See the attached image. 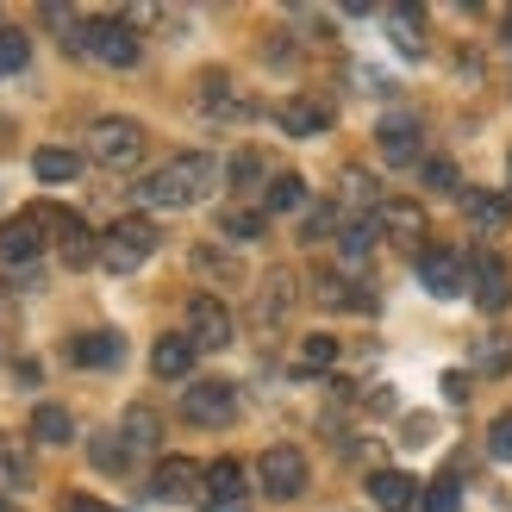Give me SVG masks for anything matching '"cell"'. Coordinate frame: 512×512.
<instances>
[{
	"mask_svg": "<svg viewBox=\"0 0 512 512\" xmlns=\"http://www.w3.org/2000/svg\"><path fill=\"white\" fill-rule=\"evenodd\" d=\"M213 182H219V163L207 157V150H188V157L163 163L157 175H144L138 200H144V207H194V200L213 194Z\"/></svg>",
	"mask_w": 512,
	"mask_h": 512,
	"instance_id": "1",
	"label": "cell"
},
{
	"mask_svg": "<svg viewBox=\"0 0 512 512\" xmlns=\"http://www.w3.org/2000/svg\"><path fill=\"white\" fill-rule=\"evenodd\" d=\"M88 157H94L100 169H132V163L144 157V125H138V119H119V113L94 119V125H88Z\"/></svg>",
	"mask_w": 512,
	"mask_h": 512,
	"instance_id": "2",
	"label": "cell"
},
{
	"mask_svg": "<svg viewBox=\"0 0 512 512\" xmlns=\"http://www.w3.org/2000/svg\"><path fill=\"white\" fill-rule=\"evenodd\" d=\"M157 225L150 219H119L107 238H100V269H113V275H132V269H144L150 256H157Z\"/></svg>",
	"mask_w": 512,
	"mask_h": 512,
	"instance_id": "3",
	"label": "cell"
},
{
	"mask_svg": "<svg viewBox=\"0 0 512 512\" xmlns=\"http://www.w3.org/2000/svg\"><path fill=\"white\" fill-rule=\"evenodd\" d=\"M82 50H88L94 63H107V69H132V63L144 57L132 19H88V25H82Z\"/></svg>",
	"mask_w": 512,
	"mask_h": 512,
	"instance_id": "4",
	"label": "cell"
},
{
	"mask_svg": "<svg viewBox=\"0 0 512 512\" xmlns=\"http://www.w3.org/2000/svg\"><path fill=\"white\" fill-rule=\"evenodd\" d=\"M256 481H263L269 500H300L306 494V456L294 444H269L263 463H256Z\"/></svg>",
	"mask_w": 512,
	"mask_h": 512,
	"instance_id": "5",
	"label": "cell"
},
{
	"mask_svg": "<svg viewBox=\"0 0 512 512\" xmlns=\"http://www.w3.org/2000/svg\"><path fill=\"white\" fill-rule=\"evenodd\" d=\"M469 300L481 306V313H506V306H512V269L500 263L494 250L469 256Z\"/></svg>",
	"mask_w": 512,
	"mask_h": 512,
	"instance_id": "6",
	"label": "cell"
},
{
	"mask_svg": "<svg viewBox=\"0 0 512 512\" xmlns=\"http://www.w3.org/2000/svg\"><path fill=\"white\" fill-rule=\"evenodd\" d=\"M188 344L194 350H225L232 344V306L219 294H194L188 300Z\"/></svg>",
	"mask_w": 512,
	"mask_h": 512,
	"instance_id": "7",
	"label": "cell"
},
{
	"mask_svg": "<svg viewBox=\"0 0 512 512\" xmlns=\"http://www.w3.org/2000/svg\"><path fill=\"white\" fill-rule=\"evenodd\" d=\"M182 419L194 425H232L238 419V388L232 381H194L182 394Z\"/></svg>",
	"mask_w": 512,
	"mask_h": 512,
	"instance_id": "8",
	"label": "cell"
},
{
	"mask_svg": "<svg viewBox=\"0 0 512 512\" xmlns=\"http://www.w3.org/2000/svg\"><path fill=\"white\" fill-rule=\"evenodd\" d=\"M375 232L388 244H400V250H419L425 244V207H419V200H381V207H375Z\"/></svg>",
	"mask_w": 512,
	"mask_h": 512,
	"instance_id": "9",
	"label": "cell"
},
{
	"mask_svg": "<svg viewBox=\"0 0 512 512\" xmlns=\"http://www.w3.org/2000/svg\"><path fill=\"white\" fill-rule=\"evenodd\" d=\"M38 250H44V219L38 213H19V219L0 225V263H7V269L38 263Z\"/></svg>",
	"mask_w": 512,
	"mask_h": 512,
	"instance_id": "10",
	"label": "cell"
},
{
	"mask_svg": "<svg viewBox=\"0 0 512 512\" xmlns=\"http://www.w3.org/2000/svg\"><path fill=\"white\" fill-rule=\"evenodd\" d=\"M38 219L44 225H57V244H63V263L69 269H88V263H100V244H94V232L82 219H69V213H50V207H38Z\"/></svg>",
	"mask_w": 512,
	"mask_h": 512,
	"instance_id": "11",
	"label": "cell"
},
{
	"mask_svg": "<svg viewBox=\"0 0 512 512\" xmlns=\"http://www.w3.org/2000/svg\"><path fill=\"white\" fill-rule=\"evenodd\" d=\"M200 488H207V469H194L188 456H169V463H157V475H150V494L157 500H194Z\"/></svg>",
	"mask_w": 512,
	"mask_h": 512,
	"instance_id": "12",
	"label": "cell"
},
{
	"mask_svg": "<svg viewBox=\"0 0 512 512\" xmlns=\"http://www.w3.org/2000/svg\"><path fill=\"white\" fill-rule=\"evenodd\" d=\"M419 281H425L431 300H456V294H463V269H456V256H450L444 244L419 250Z\"/></svg>",
	"mask_w": 512,
	"mask_h": 512,
	"instance_id": "13",
	"label": "cell"
},
{
	"mask_svg": "<svg viewBox=\"0 0 512 512\" xmlns=\"http://www.w3.org/2000/svg\"><path fill=\"white\" fill-rule=\"evenodd\" d=\"M375 144H381V163H419V119H406V113H394V119H381L375 125Z\"/></svg>",
	"mask_w": 512,
	"mask_h": 512,
	"instance_id": "14",
	"label": "cell"
},
{
	"mask_svg": "<svg viewBox=\"0 0 512 512\" xmlns=\"http://www.w3.org/2000/svg\"><path fill=\"white\" fill-rule=\"evenodd\" d=\"M369 500H375L381 512H413L419 481H413V475H400V469H375V475H369Z\"/></svg>",
	"mask_w": 512,
	"mask_h": 512,
	"instance_id": "15",
	"label": "cell"
},
{
	"mask_svg": "<svg viewBox=\"0 0 512 512\" xmlns=\"http://www.w3.org/2000/svg\"><path fill=\"white\" fill-rule=\"evenodd\" d=\"M119 356H125L119 331H82V338L69 344V363H82V369H113Z\"/></svg>",
	"mask_w": 512,
	"mask_h": 512,
	"instance_id": "16",
	"label": "cell"
},
{
	"mask_svg": "<svg viewBox=\"0 0 512 512\" xmlns=\"http://www.w3.org/2000/svg\"><path fill=\"white\" fill-rule=\"evenodd\" d=\"M294 313V275L288 269H275L269 281H263V300H256V325H281V319H288Z\"/></svg>",
	"mask_w": 512,
	"mask_h": 512,
	"instance_id": "17",
	"label": "cell"
},
{
	"mask_svg": "<svg viewBox=\"0 0 512 512\" xmlns=\"http://www.w3.org/2000/svg\"><path fill=\"white\" fill-rule=\"evenodd\" d=\"M194 344H188V331H175V338H157V350H150V369H157L163 381H182L194 369Z\"/></svg>",
	"mask_w": 512,
	"mask_h": 512,
	"instance_id": "18",
	"label": "cell"
},
{
	"mask_svg": "<svg viewBox=\"0 0 512 512\" xmlns=\"http://www.w3.org/2000/svg\"><path fill=\"white\" fill-rule=\"evenodd\" d=\"M281 125H288L294 138H319L325 125H331V113L319 107V100H306V94H294V100H281Z\"/></svg>",
	"mask_w": 512,
	"mask_h": 512,
	"instance_id": "19",
	"label": "cell"
},
{
	"mask_svg": "<svg viewBox=\"0 0 512 512\" xmlns=\"http://www.w3.org/2000/svg\"><path fill=\"white\" fill-rule=\"evenodd\" d=\"M188 263H194L200 275H207V281H219V288H238V281H244V263H238V256H232V250H213V244H194V256H188Z\"/></svg>",
	"mask_w": 512,
	"mask_h": 512,
	"instance_id": "20",
	"label": "cell"
},
{
	"mask_svg": "<svg viewBox=\"0 0 512 512\" xmlns=\"http://www.w3.org/2000/svg\"><path fill=\"white\" fill-rule=\"evenodd\" d=\"M119 438H125V450H163V419L150 413V406H132V413L119 419Z\"/></svg>",
	"mask_w": 512,
	"mask_h": 512,
	"instance_id": "21",
	"label": "cell"
},
{
	"mask_svg": "<svg viewBox=\"0 0 512 512\" xmlns=\"http://www.w3.org/2000/svg\"><path fill=\"white\" fill-rule=\"evenodd\" d=\"M381 19H388V32H394V44L406 50V57H419V50H425V13L419 7H406V0H400V7H388Z\"/></svg>",
	"mask_w": 512,
	"mask_h": 512,
	"instance_id": "22",
	"label": "cell"
},
{
	"mask_svg": "<svg viewBox=\"0 0 512 512\" xmlns=\"http://www.w3.org/2000/svg\"><path fill=\"white\" fill-rule=\"evenodd\" d=\"M32 175H38V182H50V188H57V182H75V175H82V157H75V150H63V144H44L38 157H32Z\"/></svg>",
	"mask_w": 512,
	"mask_h": 512,
	"instance_id": "23",
	"label": "cell"
},
{
	"mask_svg": "<svg viewBox=\"0 0 512 512\" xmlns=\"http://www.w3.org/2000/svg\"><path fill=\"white\" fill-rule=\"evenodd\" d=\"M463 213H469L475 232H506V219H512V207L500 194H463Z\"/></svg>",
	"mask_w": 512,
	"mask_h": 512,
	"instance_id": "24",
	"label": "cell"
},
{
	"mask_svg": "<svg viewBox=\"0 0 512 512\" xmlns=\"http://www.w3.org/2000/svg\"><path fill=\"white\" fill-rule=\"evenodd\" d=\"M244 500V469L238 463H213L207 469V506H238Z\"/></svg>",
	"mask_w": 512,
	"mask_h": 512,
	"instance_id": "25",
	"label": "cell"
},
{
	"mask_svg": "<svg viewBox=\"0 0 512 512\" xmlns=\"http://www.w3.org/2000/svg\"><path fill=\"white\" fill-rule=\"evenodd\" d=\"M369 256H375V225H344V232H338V263L356 275Z\"/></svg>",
	"mask_w": 512,
	"mask_h": 512,
	"instance_id": "26",
	"label": "cell"
},
{
	"mask_svg": "<svg viewBox=\"0 0 512 512\" xmlns=\"http://www.w3.org/2000/svg\"><path fill=\"white\" fill-rule=\"evenodd\" d=\"M32 438L38 444H69L75 438V419L63 413V406H38V413H32Z\"/></svg>",
	"mask_w": 512,
	"mask_h": 512,
	"instance_id": "27",
	"label": "cell"
},
{
	"mask_svg": "<svg viewBox=\"0 0 512 512\" xmlns=\"http://www.w3.org/2000/svg\"><path fill=\"white\" fill-rule=\"evenodd\" d=\"M319 300H325V306H350V313H369V306H375L363 288H350L344 275H319Z\"/></svg>",
	"mask_w": 512,
	"mask_h": 512,
	"instance_id": "28",
	"label": "cell"
},
{
	"mask_svg": "<svg viewBox=\"0 0 512 512\" xmlns=\"http://www.w3.org/2000/svg\"><path fill=\"white\" fill-rule=\"evenodd\" d=\"M300 200H306V182H300V175H275L269 194H263V213H294Z\"/></svg>",
	"mask_w": 512,
	"mask_h": 512,
	"instance_id": "29",
	"label": "cell"
},
{
	"mask_svg": "<svg viewBox=\"0 0 512 512\" xmlns=\"http://www.w3.org/2000/svg\"><path fill=\"white\" fill-rule=\"evenodd\" d=\"M263 225H269V213H250V207H225V213H219V232H225V238H244V244L263 238Z\"/></svg>",
	"mask_w": 512,
	"mask_h": 512,
	"instance_id": "30",
	"label": "cell"
},
{
	"mask_svg": "<svg viewBox=\"0 0 512 512\" xmlns=\"http://www.w3.org/2000/svg\"><path fill=\"white\" fill-rule=\"evenodd\" d=\"M338 363V338H325V331H313V338H300V369L306 375H319Z\"/></svg>",
	"mask_w": 512,
	"mask_h": 512,
	"instance_id": "31",
	"label": "cell"
},
{
	"mask_svg": "<svg viewBox=\"0 0 512 512\" xmlns=\"http://www.w3.org/2000/svg\"><path fill=\"white\" fill-rule=\"evenodd\" d=\"M32 63V38L25 32H0V75H19Z\"/></svg>",
	"mask_w": 512,
	"mask_h": 512,
	"instance_id": "32",
	"label": "cell"
},
{
	"mask_svg": "<svg viewBox=\"0 0 512 512\" xmlns=\"http://www.w3.org/2000/svg\"><path fill=\"white\" fill-rule=\"evenodd\" d=\"M94 469H107V475H119L125 463H132V450H125V438H94Z\"/></svg>",
	"mask_w": 512,
	"mask_h": 512,
	"instance_id": "33",
	"label": "cell"
},
{
	"mask_svg": "<svg viewBox=\"0 0 512 512\" xmlns=\"http://www.w3.org/2000/svg\"><path fill=\"white\" fill-rule=\"evenodd\" d=\"M225 175H232V188H256V182H263V157H256V150H238Z\"/></svg>",
	"mask_w": 512,
	"mask_h": 512,
	"instance_id": "34",
	"label": "cell"
},
{
	"mask_svg": "<svg viewBox=\"0 0 512 512\" xmlns=\"http://www.w3.org/2000/svg\"><path fill=\"white\" fill-rule=\"evenodd\" d=\"M488 456H494V463H512V413H500L488 425Z\"/></svg>",
	"mask_w": 512,
	"mask_h": 512,
	"instance_id": "35",
	"label": "cell"
},
{
	"mask_svg": "<svg viewBox=\"0 0 512 512\" xmlns=\"http://www.w3.org/2000/svg\"><path fill=\"white\" fill-rule=\"evenodd\" d=\"M419 175H425V188H438V194H456V169H450L444 157H431Z\"/></svg>",
	"mask_w": 512,
	"mask_h": 512,
	"instance_id": "36",
	"label": "cell"
},
{
	"mask_svg": "<svg viewBox=\"0 0 512 512\" xmlns=\"http://www.w3.org/2000/svg\"><path fill=\"white\" fill-rule=\"evenodd\" d=\"M344 200H350V207H363V200H375V182H369L363 169H344Z\"/></svg>",
	"mask_w": 512,
	"mask_h": 512,
	"instance_id": "37",
	"label": "cell"
},
{
	"mask_svg": "<svg viewBox=\"0 0 512 512\" xmlns=\"http://www.w3.org/2000/svg\"><path fill=\"white\" fill-rule=\"evenodd\" d=\"M19 481H25V463L7 450V438H0V488H19Z\"/></svg>",
	"mask_w": 512,
	"mask_h": 512,
	"instance_id": "38",
	"label": "cell"
},
{
	"mask_svg": "<svg viewBox=\"0 0 512 512\" xmlns=\"http://www.w3.org/2000/svg\"><path fill=\"white\" fill-rule=\"evenodd\" d=\"M425 512H456V488L438 481V488H425Z\"/></svg>",
	"mask_w": 512,
	"mask_h": 512,
	"instance_id": "39",
	"label": "cell"
},
{
	"mask_svg": "<svg viewBox=\"0 0 512 512\" xmlns=\"http://www.w3.org/2000/svg\"><path fill=\"white\" fill-rule=\"evenodd\" d=\"M506 363H512V350H506V338H494L488 350H481V369H488V375H500Z\"/></svg>",
	"mask_w": 512,
	"mask_h": 512,
	"instance_id": "40",
	"label": "cell"
},
{
	"mask_svg": "<svg viewBox=\"0 0 512 512\" xmlns=\"http://www.w3.org/2000/svg\"><path fill=\"white\" fill-rule=\"evenodd\" d=\"M331 225H338V213H331V207H319L313 219H306V238H325V232H331Z\"/></svg>",
	"mask_w": 512,
	"mask_h": 512,
	"instance_id": "41",
	"label": "cell"
},
{
	"mask_svg": "<svg viewBox=\"0 0 512 512\" xmlns=\"http://www.w3.org/2000/svg\"><path fill=\"white\" fill-rule=\"evenodd\" d=\"M63 512H107V506L88 500V494H69V500H63Z\"/></svg>",
	"mask_w": 512,
	"mask_h": 512,
	"instance_id": "42",
	"label": "cell"
},
{
	"mask_svg": "<svg viewBox=\"0 0 512 512\" xmlns=\"http://www.w3.org/2000/svg\"><path fill=\"white\" fill-rule=\"evenodd\" d=\"M13 313V300H7V288H0V319H7Z\"/></svg>",
	"mask_w": 512,
	"mask_h": 512,
	"instance_id": "43",
	"label": "cell"
},
{
	"mask_svg": "<svg viewBox=\"0 0 512 512\" xmlns=\"http://www.w3.org/2000/svg\"><path fill=\"white\" fill-rule=\"evenodd\" d=\"M207 512H250V506H244V500H238V506H207Z\"/></svg>",
	"mask_w": 512,
	"mask_h": 512,
	"instance_id": "44",
	"label": "cell"
},
{
	"mask_svg": "<svg viewBox=\"0 0 512 512\" xmlns=\"http://www.w3.org/2000/svg\"><path fill=\"white\" fill-rule=\"evenodd\" d=\"M506 32H512V19H506Z\"/></svg>",
	"mask_w": 512,
	"mask_h": 512,
	"instance_id": "45",
	"label": "cell"
}]
</instances>
